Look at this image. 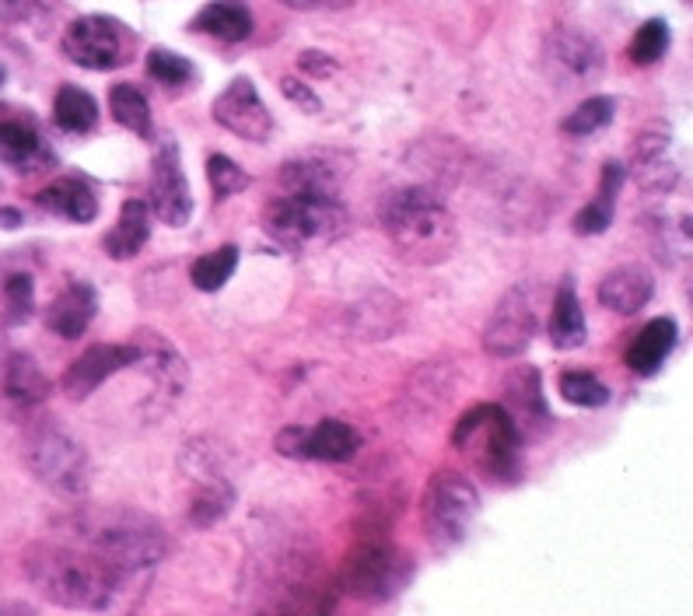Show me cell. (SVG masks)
<instances>
[{
    "label": "cell",
    "instance_id": "6da1fadb",
    "mask_svg": "<svg viewBox=\"0 0 693 616\" xmlns=\"http://www.w3.org/2000/svg\"><path fill=\"white\" fill-rule=\"evenodd\" d=\"M32 585L46 599L70 609H112L140 588V575H127L91 554L81 543H42L26 560Z\"/></svg>",
    "mask_w": 693,
    "mask_h": 616
},
{
    "label": "cell",
    "instance_id": "7a4b0ae2",
    "mask_svg": "<svg viewBox=\"0 0 693 616\" xmlns=\"http://www.w3.org/2000/svg\"><path fill=\"white\" fill-rule=\"evenodd\" d=\"M378 218L396 252L420 267L445 264L459 242V231L448 215V207L424 186L389 189L378 203Z\"/></svg>",
    "mask_w": 693,
    "mask_h": 616
},
{
    "label": "cell",
    "instance_id": "3957f363",
    "mask_svg": "<svg viewBox=\"0 0 693 616\" xmlns=\"http://www.w3.org/2000/svg\"><path fill=\"white\" fill-rule=\"evenodd\" d=\"M75 543L127 575H145L169 550L165 533L137 511H88L75 523Z\"/></svg>",
    "mask_w": 693,
    "mask_h": 616
},
{
    "label": "cell",
    "instance_id": "277c9868",
    "mask_svg": "<svg viewBox=\"0 0 693 616\" xmlns=\"http://www.w3.org/2000/svg\"><path fill=\"white\" fill-rule=\"evenodd\" d=\"M263 225L280 246H319L333 242L347 228V210L337 193L326 189H288L267 203Z\"/></svg>",
    "mask_w": 693,
    "mask_h": 616
},
{
    "label": "cell",
    "instance_id": "5b68a950",
    "mask_svg": "<svg viewBox=\"0 0 693 616\" xmlns=\"http://www.w3.org/2000/svg\"><path fill=\"white\" fill-rule=\"evenodd\" d=\"M452 445L491 480L508 484L522 469V435L497 403H484L463 414L452 431Z\"/></svg>",
    "mask_w": 693,
    "mask_h": 616
},
{
    "label": "cell",
    "instance_id": "8992f818",
    "mask_svg": "<svg viewBox=\"0 0 693 616\" xmlns=\"http://www.w3.org/2000/svg\"><path fill=\"white\" fill-rule=\"evenodd\" d=\"M550 291L539 280H522L497 301L484 326V350L494 358H518L539 329V308Z\"/></svg>",
    "mask_w": 693,
    "mask_h": 616
},
{
    "label": "cell",
    "instance_id": "52a82bcc",
    "mask_svg": "<svg viewBox=\"0 0 693 616\" xmlns=\"http://www.w3.org/2000/svg\"><path fill=\"white\" fill-rule=\"evenodd\" d=\"M476 511H481V494L463 473H435L424 490V526L438 547H459Z\"/></svg>",
    "mask_w": 693,
    "mask_h": 616
},
{
    "label": "cell",
    "instance_id": "ba28073f",
    "mask_svg": "<svg viewBox=\"0 0 693 616\" xmlns=\"http://www.w3.org/2000/svg\"><path fill=\"white\" fill-rule=\"evenodd\" d=\"M410 578V564L386 543H362L340 567V585L347 596L362 603H386Z\"/></svg>",
    "mask_w": 693,
    "mask_h": 616
},
{
    "label": "cell",
    "instance_id": "9c48e42d",
    "mask_svg": "<svg viewBox=\"0 0 693 616\" xmlns=\"http://www.w3.org/2000/svg\"><path fill=\"white\" fill-rule=\"evenodd\" d=\"M133 32L109 14H85L63 32V53L85 70H112L133 57Z\"/></svg>",
    "mask_w": 693,
    "mask_h": 616
},
{
    "label": "cell",
    "instance_id": "30bf717a",
    "mask_svg": "<svg viewBox=\"0 0 693 616\" xmlns=\"http://www.w3.org/2000/svg\"><path fill=\"white\" fill-rule=\"evenodd\" d=\"M214 120L228 133L249 140V145H267L274 133V116L263 106L259 91L249 78H235L218 99H214Z\"/></svg>",
    "mask_w": 693,
    "mask_h": 616
},
{
    "label": "cell",
    "instance_id": "8fae6325",
    "mask_svg": "<svg viewBox=\"0 0 693 616\" xmlns=\"http://www.w3.org/2000/svg\"><path fill=\"white\" fill-rule=\"evenodd\" d=\"M32 469L42 484H50L60 494H81L88 487V459L81 445L60 431H42L32 441Z\"/></svg>",
    "mask_w": 693,
    "mask_h": 616
},
{
    "label": "cell",
    "instance_id": "7c38bea8",
    "mask_svg": "<svg viewBox=\"0 0 693 616\" xmlns=\"http://www.w3.org/2000/svg\"><path fill=\"white\" fill-rule=\"evenodd\" d=\"M546 67L561 85L582 88L592 78L603 74V67H606L603 46L578 29H557L546 39Z\"/></svg>",
    "mask_w": 693,
    "mask_h": 616
},
{
    "label": "cell",
    "instance_id": "4fadbf2b",
    "mask_svg": "<svg viewBox=\"0 0 693 616\" xmlns=\"http://www.w3.org/2000/svg\"><path fill=\"white\" fill-rule=\"evenodd\" d=\"M151 210L172 228H182L194 215V193L182 172V158L176 145H165L151 165Z\"/></svg>",
    "mask_w": 693,
    "mask_h": 616
},
{
    "label": "cell",
    "instance_id": "5bb4252c",
    "mask_svg": "<svg viewBox=\"0 0 693 616\" xmlns=\"http://www.w3.org/2000/svg\"><path fill=\"white\" fill-rule=\"evenodd\" d=\"M130 365H140V344H99L67 368L63 389L70 399H85Z\"/></svg>",
    "mask_w": 693,
    "mask_h": 616
},
{
    "label": "cell",
    "instance_id": "9a60e30c",
    "mask_svg": "<svg viewBox=\"0 0 693 616\" xmlns=\"http://www.w3.org/2000/svg\"><path fill=\"white\" fill-rule=\"evenodd\" d=\"M0 155H4V161L18 165L21 172H39V165L50 161V151H46L29 112L0 106Z\"/></svg>",
    "mask_w": 693,
    "mask_h": 616
},
{
    "label": "cell",
    "instance_id": "2e32d148",
    "mask_svg": "<svg viewBox=\"0 0 693 616\" xmlns=\"http://www.w3.org/2000/svg\"><path fill=\"white\" fill-rule=\"evenodd\" d=\"M505 393H508V403L512 410H505L512 417V424L518 428L522 438H536L546 420H550V410H546V399H543V378L536 368H515L508 378H505Z\"/></svg>",
    "mask_w": 693,
    "mask_h": 616
},
{
    "label": "cell",
    "instance_id": "e0dca14e",
    "mask_svg": "<svg viewBox=\"0 0 693 616\" xmlns=\"http://www.w3.org/2000/svg\"><path fill=\"white\" fill-rule=\"evenodd\" d=\"M634 176L644 193H673L680 186V169L669 161V127L655 123V130H644L637 140Z\"/></svg>",
    "mask_w": 693,
    "mask_h": 616
},
{
    "label": "cell",
    "instance_id": "ac0fdd59",
    "mask_svg": "<svg viewBox=\"0 0 693 616\" xmlns=\"http://www.w3.org/2000/svg\"><path fill=\"white\" fill-rule=\"evenodd\" d=\"M95 308H99V295H95V288L85 280H75L63 295L53 298L50 312H46V326L63 340H78V337H85L88 322L95 319Z\"/></svg>",
    "mask_w": 693,
    "mask_h": 616
},
{
    "label": "cell",
    "instance_id": "d6986e66",
    "mask_svg": "<svg viewBox=\"0 0 693 616\" xmlns=\"http://www.w3.org/2000/svg\"><path fill=\"white\" fill-rule=\"evenodd\" d=\"M652 295H655V280L644 267H616L600 284V301L620 316L641 312L652 301Z\"/></svg>",
    "mask_w": 693,
    "mask_h": 616
},
{
    "label": "cell",
    "instance_id": "ffe728a7",
    "mask_svg": "<svg viewBox=\"0 0 693 616\" xmlns=\"http://www.w3.org/2000/svg\"><path fill=\"white\" fill-rule=\"evenodd\" d=\"M546 334H550V344L557 350H575L585 344L588 329H585V312H582V301H578V291H575V280H564L557 288V298L550 305V322H546Z\"/></svg>",
    "mask_w": 693,
    "mask_h": 616
},
{
    "label": "cell",
    "instance_id": "44dd1931",
    "mask_svg": "<svg viewBox=\"0 0 693 616\" xmlns=\"http://www.w3.org/2000/svg\"><path fill=\"white\" fill-rule=\"evenodd\" d=\"M42 210H50L57 218L88 225L95 215H99V197L85 179H57L53 186H46L42 193L36 197Z\"/></svg>",
    "mask_w": 693,
    "mask_h": 616
},
{
    "label": "cell",
    "instance_id": "7402d4cb",
    "mask_svg": "<svg viewBox=\"0 0 693 616\" xmlns=\"http://www.w3.org/2000/svg\"><path fill=\"white\" fill-rule=\"evenodd\" d=\"M362 448V435L344 420H323L319 428L301 435V459H319V463H347Z\"/></svg>",
    "mask_w": 693,
    "mask_h": 616
},
{
    "label": "cell",
    "instance_id": "603a6c76",
    "mask_svg": "<svg viewBox=\"0 0 693 616\" xmlns=\"http://www.w3.org/2000/svg\"><path fill=\"white\" fill-rule=\"evenodd\" d=\"M676 340H680V329H676L673 319H652L637 334V340L631 344V350H627L631 371H637V375H655L665 365L669 354H673Z\"/></svg>",
    "mask_w": 693,
    "mask_h": 616
},
{
    "label": "cell",
    "instance_id": "cb8c5ba5",
    "mask_svg": "<svg viewBox=\"0 0 693 616\" xmlns=\"http://www.w3.org/2000/svg\"><path fill=\"white\" fill-rule=\"evenodd\" d=\"M148 218H151V215H148V203H145V200H127L123 210H119L116 228L102 239L106 252H109L112 259H133L140 249L148 246V239H151V225H148Z\"/></svg>",
    "mask_w": 693,
    "mask_h": 616
},
{
    "label": "cell",
    "instance_id": "d4e9b609",
    "mask_svg": "<svg viewBox=\"0 0 693 616\" xmlns=\"http://www.w3.org/2000/svg\"><path fill=\"white\" fill-rule=\"evenodd\" d=\"M194 29L225 42H242L253 32V14L242 0H214V4H207L197 14Z\"/></svg>",
    "mask_w": 693,
    "mask_h": 616
},
{
    "label": "cell",
    "instance_id": "484cf974",
    "mask_svg": "<svg viewBox=\"0 0 693 616\" xmlns=\"http://www.w3.org/2000/svg\"><path fill=\"white\" fill-rule=\"evenodd\" d=\"M620 186H624V169H620L616 161H610L606 169H603V189H600V197H595L588 207H582L578 218H575V231L578 235H603L613 225V210H616Z\"/></svg>",
    "mask_w": 693,
    "mask_h": 616
},
{
    "label": "cell",
    "instance_id": "4316f807",
    "mask_svg": "<svg viewBox=\"0 0 693 616\" xmlns=\"http://www.w3.org/2000/svg\"><path fill=\"white\" fill-rule=\"evenodd\" d=\"M53 116H57V127L67 130V133H88L99 123V106L85 91V88H75V85H63L57 91V102H53Z\"/></svg>",
    "mask_w": 693,
    "mask_h": 616
},
{
    "label": "cell",
    "instance_id": "83f0119b",
    "mask_svg": "<svg viewBox=\"0 0 693 616\" xmlns=\"http://www.w3.org/2000/svg\"><path fill=\"white\" fill-rule=\"evenodd\" d=\"M109 106H112V116H116L119 127H127L137 137L151 133V106H148L145 91H140L137 85H116L109 91Z\"/></svg>",
    "mask_w": 693,
    "mask_h": 616
},
{
    "label": "cell",
    "instance_id": "f1b7e54d",
    "mask_svg": "<svg viewBox=\"0 0 693 616\" xmlns=\"http://www.w3.org/2000/svg\"><path fill=\"white\" fill-rule=\"evenodd\" d=\"M4 393L18 403H39L46 393H50V378L42 375V368L26 358V354H14L11 365H8V382H4Z\"/></svg>",
    "mask_w": 693,
    "mask_h": 616
},
{
    "label": "cell",
    "instance_id": "f546056e",
    "mask_svg": "<svg viewBox=\"0 0 693 616\" xmlns=\"http://www.w3.org/2000/svg\"><path fill=\"white\" fill-rule=\"evenodd\" d=\"M235 267H238V249L235 246H221V249L200 256L194 264V270H189V277H194L197 291H221L225 284L231 280Z\"/></svg>",
    "mask_w": 693,
    "mask_h": 616
},
{
    "label": "cell",
    "instance_id": "4dcf8cb0",
    "mask_svg": "<svg viewBox=\"0 0 693 616\" xmlns=\"http://www.w3.org/2000/svg\"><path fill=\"white\" fill-rule=\"evenodd\" d=\"M280 182L288 189H326V193H337V172H333L323 158L288 161L280 172Z\"/></svg>",
    "mask_w": 693,
    "mask_h": 616
},
{
    "label": "cell",
    "instance_id": "1f68e13d",
    "mask_svg": "<svg viewBox=\"0 0 693 616\" xmlns=\"http://www.w3.org/2000/svg\"><path fill=\"white\" fill-rule=\"evenodd\" d=\"M613 112H616V102L610 99V95H592V99H585L575 112H567L564 130L575 133V137H588L595 130L610 127Z\"/></svg>",
    "mask_w": 693,
    "mask_h": 616
},
{
    "label": "cell",
    "instance_id": "d6a6232c",
    "mask_svg": "<svg viewBox=\"0 0 693 616\" xmlns=\"http://www.w3.org/2000/svg\"><path fill=\"white\" fill-rule=\"evenodd\" d=\"M561 396L575 407H603L610 399V389L592 371H567L561 375Z\"/></svg>",
    "mask_w": 693,
    "mask_h": 616
},
{
    "label": "cell",
    "instance_id": "836d02e7",
    "mask_svg": "<svg viewBox=\"0 0 693 616\" xmlns=\"http://www.w3.org/2000/svg\"><path fill=\"white\" fill-rule=\"evenodd\" d=\"M669 50V26L662 18H652V21H644V26L637 29V36L631 39V60L634 63H655L662 60Z\"/></svg>",
    "mask_w": 693,
    "mask_h": 616
},
{
    "label": "cell",
    "instance_id": "e575fe53",
    "mask_svg": "<svg viewBox=\"0 0 693 616\" xmlns=\"http://www.w3.org/2000/svg\"><path fill=\"white\" fill-rule=\"evenodd\" d=\"M207 179H210V189L218 197H235L249 186V176L242 172V165L225 158V155H214L207 161Z\"/></svg>",
    "mask_w": 693,
    "mask_h": 616
},
{
    "label": "cell",
    "instance_id": "d590c367",
    "mask_svg": "<svg viewBox=\"0 0 693 616\" xmlns=\"http://www.w3.org/2000/svg\"><path fill=\"white\" fill-rule=\"evenodd\" d=\"M148 74L161 85H186L189 78L197 74V70L186 57H179L172 50H151L148 53Z\"/></svg>",
    "mask_w": 693,
    "mask_h": 616
},
{
    "label": "cell",
    "instance_id": "8d00e7d4",
    "mask_svg": "<svg viewBox=\"0 0 693 616\" xmlns=\"http://www.w3.org/2000/svg\"><path fill=\"white\" fill-rule=\"evenodd\" d=\"M280 91H284V99L298 102L305 112H319V99H316V91H308L301 81H295V78H284V81H280Z\"/></svg>",
    "mask_w": 693,
    "mask_h": 616
},
{
    "label": "cell",
    "instance_id": "74e56055",
    "mask_svg": "<svg viewBox=\"0 0 693 616\" xmlns=\"http://www.w3.org/2000/svg\"><path fill=\"white\" fill-rule=\"evenodd\" d=\"M4 291H8V301L18 308L21 316H26V312H29V305H32V280H29V277H11Z\"/></svg>",
    "mask_w": 693,
    "mask_h": 616
},
{
    "label": "cell",
    "instance_id": "f35d334b",
    "mask_svg": "<svg viewBox=\"0 0 693 616\" xmlns=\"http://www.w3.org/2000/svg\"><path fill=\"white\" fill-rule=\"evenodd\" d=\"M301 70H308V74H329L333 60H326V53H301Z\"/></svg>",
    "mask_w": 693,
    "mask_h": 616
},
{
    "label": "cell",
    "instance_id": "ab89813d",
    "mask_svg": "<svg viewBox=\"0 0 693 616\" xmlns=\"http://www.w3.org/2000/svg\"><path fill=\"white\" fill-rule=\"evenodd\" d=\"M288 8H298V11H313V8H323L326 0H284Z\"/></svg>",
    "mask_w": 693,
    "mask_h": 616
},
{
    "label": "cell",
    "instance_id": "60d3db41",
    "mask_svg": "<svg viewBox=\"0 0 693 616\" xmlns=\"http://www.w3.org/2000/svg\"><path fill=\"white\" fill-rule=\"evenodd\" d=\"M18 210H0V228H18Z\"/></svg>",
    "mask_w": 693,
    "mask_h": 616
},
{
    "label": "cell",
    "instance_id": "b9f144b4",
    "mask_svg": "<svg viewBox=\"0 0 693 616\" xmlns=\"http://www.w3.org/2000/svg\"><path fill=\"white\" fill-rule=\"evenodd\" d=\"M0 85H4V70H0Z\"/></svg>",
    "mask_w": 693,
    "mask_h": 616
}]
</instances>
